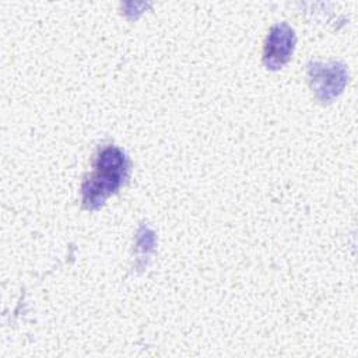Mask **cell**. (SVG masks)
<instances>
[{
	"label": "cell",
	"mask_w": 358,
	"mask_h": 358,
	"mask_svg": "<svg viewBox=\"0 0 358 358\" xmlns=\"http://www.w3.org/2000/svg\"><path fill=\"white\" fill-rule=\"evenodd\" d=\"M308 78L317 99L322 102H330L338 96L347 85L348 71L341 63L315 62L308 67Z\"/></svg>",
	"instance_id": "7a4b0ae2"
},
{
	"label": "cell",
	"mask_w": 358,
	"mask_h": 358,
	"mask_svg": "<svg viewBox=\"0 0 358 358\" xmlns=\"http://www.w3.org/2000/svg\"><path fill=\"white\" fill-rule=\"evenodd\" d=\"M129 176V159L126 154L113 145L99 151L94 169L83 183V204L94 210L101 207L106 199L116 193Z\"/></svg>",
	"instance_id": "6da1fadb"
},
{
	"label": "cell",
	"mask_w": 358,
	"mask_h": 358,
	"mask_svg": "<svg viewBox=\"0 0 358 358\" xmlns=\"http://www.w3.org/2000/svg\"><path fill=\"white\" fill-rule=\"evenodd\" d=\"M295 46L294 29L287 24L281 22L270 29V34L264 43L263 62L267 69L278 70L291 57Z\"/></svg>",
	"instance_id": "3957f363"
}]
</instances>
